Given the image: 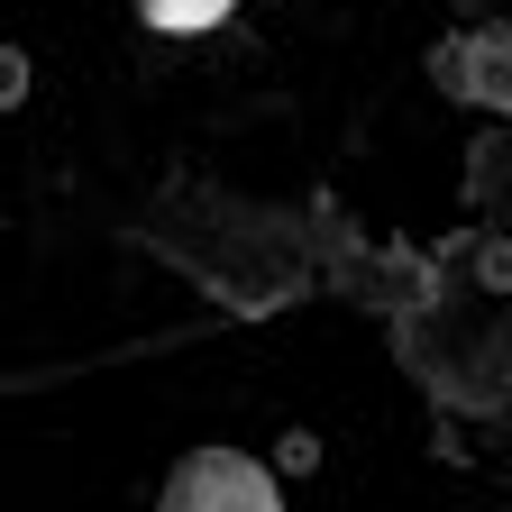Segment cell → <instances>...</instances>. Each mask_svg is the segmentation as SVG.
Instances as JSON below:
<instances>
[{"label":"cell","mask_w":512,"mask_h":512,"mask_svg":"<svg viewBox=\"0 0 512 512\" xmlns=\"http://www.w3.org/2000/svg\"><path fill=\"white\" fill-rule=\"evenodd\" d=\"M156 512H284V494L247 448H192V458H174Z\"/></svg>","instance_id":"obj_1"},{"label":"cell","mask_w":512,"mask_h":512,"mask_svg":"<svg viewBox=\"0 0 512 512\" xmlns=\"http://www.w3.org/2000/svg\"><path fill=\"white\" fill-rule=\"evenodd\" d=\"M430 83H439V101H458V110L512 119V19H485V28L439 37L430 46Z\"/></svg>","instance_id":"obj_2"},{"label":"cell","mask_w":512,"mask_h":512,"mask_svg":"<svg viewBox=\"0 0 512 512\" xmlns=\"http://www.w3.org/2000/svg\"><path fill=\"white\" fill-rule=\"evenodd\" d=\"M238 10V0H138V19L156 28V37H202V28H220Z\"/></svg>","instance_id":"obj_3"}]
</instances>
